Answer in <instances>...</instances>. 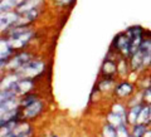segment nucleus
I'll return each instance as SVG.
<instances>
[{
    "instance_id": "11",
    "label": "nucleus",
    "mask_w": 151,
    "mask_h": 137,
    "mask_svg": "<svg viewBox=\"0 0 151 137\" xmlns=\"http://www.w3.org/2000/svg\"><path fill=\"white\" fill-rule=\"evenodd\" d=\"M39 98H42V97L39 96V93H38L37 91L27 93V94H24V96L19 97V100H20V108H25L28 106H30L32 103H34L35 101L39 100Z\"/></svg>"
},
{
    "instance_id": "7",
    "label": "nucleus",
    "mask_w": 151,
    "mask_h": 137,
    "mask_svg": "<svg viewBox=\"0 0 151 137\" xmlns=\"http://www.w3.org/2000/svg\"><path fill=\"white\" fill-rule=\"evenodd\" d=\"M37 88V81L30 78H19V81L15 86V92L19 97L24 96L27 93L34 92Z\"/></svg>"
},
{
    "instance_id": "3",
    "label": "nucleus",
    "mask_w": 151,
    "mask_h": 137,
    "mask_svg": "<svg viewBox=\"0 0 151 137\" xmlns=\"http://www.w3.org/2000/svg\"><path fill=\"white\" fill-rule=\"evenodd\" d=\"M137 91H139V88L136 86V82L129 81V79H120V81L117 82L115 89H113L112 97H113V100L126 102Z\"/></svg>"
},
{
    "instance_id": "5",
    "label": "nucleus",
    "mask_w": 151,
    "mask_h": 137,
    "mask_svg": "<svg viewBox=\"0 0 151 137\" xmlns=\"http://www.w3.org/2000/svg\"><path fill=\"white\" fill-rule=\"evenodd\" d=\"M44 110H45V102H44V100L39 98V100L35 101L34 103H32L30 106L22 108L23 121H28V122L35 121L44 113Z\"/></svg>"
},
{
    "instance_id": "12",
    "label": "nucleus",
    "mask_w": 151,
    "mask_h": 137,
    "mask_svg": "<svg viewBox=\"0 0 151 137\" xmlns=\"http://www.w3.org/2000/svg\"><path fill=\"white\" fill-rule=\"evenodd\" d=\"M24 0H1L0 1V10L1 13H8V11H13L17 10V8Z\"/></svg>"
},
{
    "instance_id": "10",
    "label": "nucleus",
    "mask_w": 151,
    "mask_h": 137,
    "mask_svg": "<svg viewBox=\"0 0 151 137\" xmlns=\"http://www.w3.org/2000/svg\"><path fill=\"white\" fill-rule=\"evenodd\" d=\"M19 107H20V100H19V97H14L6 101H0V115L8 111L15 110V108H19Z\"/></svg>"
},
{
    "instance_id": "8",
    "label": "nucleus",
    "mask_w": 151,
    "mask_h": 137,
    "mask_svg": "<svg viewBox=\"0 0 151 137\" xmlns=\"http://www.w3.org/2000/svg\"><path fill=\"white\" fill-rule=\"evenodd\" d=\"M44 4H45L44 0H24V1L17 8V11L19 14H23V13L29 11V10H33V9L43 8Z\"/></svg>"
},
{
    "instance_id": "2",
    "label": "nucleus",
    "mask_w": 151,
    "mask_h": 137,
    "mask_svg": "<svg viewBox=\"0 0 151 137\" xmlns=\"http://www.w3.org/2000/svg\"><path fill=\"white\" fill-rule=\"evenodd\" d=\"M110 49L115 52L119 57L127 58V59L130 58L131 57V38L126 33V30L120 32L119 34L115 35L110 45Z\"/></svg>"
},
{
    "instance_id": "9",
    "label": "nucleus",
    "mask_w": 151,
    "mask_h": 137,
    "mask_svg": "<svg viewBox=\"0 0 151 137\" xmlns=\"http://www.w3.org/2000/svg\"><path fill=\"white\" fill-rule=\"evenodd\" d=\"M144 106H145V103H139V105H136V106L129 107V110H127V123L130 126L137 123L140 113L142 111Z\"/></svg>"
},
{
    "instance_id": "13",
    "label": "nucleus",
    "mask_w": 151,
    "mask_h": 137,
    "mask_svg": "<svg viewBox=\"0 0 151 137\" xmlns=\"http://www.w3.org/2000/svg\"><path fill=\"white\" fill-rule=\"evenodd\" d=\"M101 135L102 137H119V135H117V127L108 123L106 121L101 128Z\"/></svg>"
},
{
    "instance_id": "15",
    "label": "nucleus",
    "mask_w": 151,
    "mask_h": 137,
    "mask_svg": "<svg viewBox=\"0 0 151 137\" xmlns=\"http://www.w3.org/2000/svg\"><path fill=\"white\" fill-rule=\"evenodd\" d=\"M54 6L60 9H72L77 0H52Z\"/></svg>"
},
{
    "instance_id": "6",
    "label": "nucleus",
    "mask_w": 151,
    "mask_h": 137,
    "mask_svg": "<svg viewBox=\"0 0 151 137\" xmlns=\"http://www.w3.org/2000/svg\"><path fill=\"white\" fill-rule=\"evenodd\" d=\"M19 14L17 10L8 11V13H1V18H0V29H1V34H4L9 29L17 27L19 22Z\"/></svg>"
},
{
    "instance_id": "17",
    "label": "nucleus",
    "mask_w": 151,
    "mask_h": 137,
    "mask_svg": "<svg viewBox=\"0 0 151 137\" xmlns=\"http://www.w3.org/2000/svg\"><path fill=\"white\" fill-rule=\"evenodd\" d=\"M50 137H58V136H55V135H52Z\"/></svg>"
},
{
    "instance_id": "4",
    "label": "nucleus",
    "mask_w": 151,
    "mask_h": 137,
    "mask_svg": "<svg viewBox=\"0 0 151 137\" xmlns=\"http://www.w3.org/2000/svg\"><path fill=\"white\" fill-rule=\"evenodd\" d=\"M33 58H35V55L29 49H24V50L17 52V53L12 57V59L8 62L5 72H17L19 68H22L23 65L27 64Z\"/></svg>"
},
{
    "instance_id": "16",
    "label": "nucleus",
    "mask_w": 151,
    "mask_h": 137,
    "mask_svg": "<svg viewBox=\"0 0 151 137\" xmlns=\"http://www.w3.org/2000/svg\"><path fill=\"white\" fill-rule=\"evenodd\" d=\"M141 92H142V101H144V103L150 106L151 105V87L145 88Z\"/></svg>"
},
{
    "instance_id": "14",
    "label": "nucleus",
    "mask_w": 151,
    "mask_h": 137,
    "mask_svg": "<svg viewBox=\"0 0 151 137\" xmlns=\"http://www.w3.org/2000/svg\"><path fill=\"white\" fill-rule=\"evenodd\" d=\"M130 127H131V136L132 137H144L146 131L149 128V126L145 123H135Z\"/></svg>"
},
{
    "instance_id": "1",
    "label": "nucleus",
    "mask_w": 151,
    "mask_h": 137,
    "mask_svg": "<svg viewBox=\"0 0 151 137\" xmlns=\"http://www.w3.org/2000/svg\"><path fill=\"white\" fill-rule=\"evenodd\" d=\"M45 69H47V63L44 60L39 58H33L27 64L23 65L22 68H19L17 70V74L19 75V78H30L38 81L45 74Z\"/></svg>"
}]
</instances>
